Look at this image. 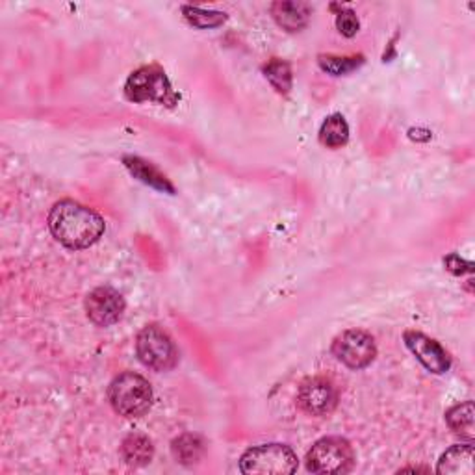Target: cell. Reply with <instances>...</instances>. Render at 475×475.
I'll list each match as a JSON object with an SVG mask.
<instances>
[{
    "instance_id": "cell-1",
    "label": "cell",
    "mask_w": 475,
    "mask_h": 475,
    "mask_svg": "<svg viewBox=\"0 0 475 475\" xmlns=\"http://www.w3.org/2000/svg\"><path fill=\"white\" fill-rule=\"evenodd\" d=\"M52 236L67 249L80 251L95 245L107 231V223L95 210L76 201L56 202L49 212Z\"/></svg>"
},
{
    "instance_id": "cell-2",
    "label": "cell",
    "mask_w": 475,
    "mask_h": 475,
    "mask_svg": "<svg viewBox=\"0 0 475 475\" xmlns=\"http://www.w3.org/2000/svg\"><path fill=\"white\" fill-rule=\"evenodd\" d=\"M125 97L127 100L136 102V105L153 102V105L165 108H175L180 100V95L173 90L170 76L156 64L143 66L131 73L125 82Z\"/></svg>"
},
{
    "instance_id": "cell-3",
    "label": "cell",
    "mask_w": 475,
    "mask_h": 475,
    "mask_svg": "<svg viewBox=\"0 0 475 475\" xmlns=\"http://www.w3.org/2000/svg\"><path fill=\"white\" fill-rule=\"evenodd\" d=\"M108 400L117 415L139 418L153 405V388L146 377L134 374V371H125L112 381Z\"/></svg>"
},
{
    "instance_id": "cell-4",
    "label": "cell",
    "mask_w": 475,
    "mask_h": 475,
    "mask_svg": "<svg viewBox=\"0 0 475 475\" xmlns=\"http://www.w3.org/2000/svg\"><path fill=\"white\" fill-rule=\"evenodd\" d=\"M297 466V455L286 444H262L249 447L240 459V470L247 475H284L294 473Z\"/></svg>"
},
{
    "instance_id": "cell-5",
    "label": "cell",
    "mask_w": 475,
    "mask_h": 475,
    "mask_svg": "<svg viewBox=\"0 0 475 475\" xmlns=\"http://www.w3.org/2000/svg\"><path fill=\"white\" fill-rule=\"evenodd\" d=\"M136 353L143 366L154 371H170L178 362V349L173 338L158 325H147L139 330Z\"/></svg>"
},
{
    "instance_id": "cell-6",
    "label": "cell",
    "mask_w": 475,
    "mask_h": 475,
    "mask_svg": "<svg viewBox=\"0 0 475 475\" xmlns=\"http://www.w3.org/2000/svg\"><path fill=\"white\" fill-rule=\"evenodd\" d=\"M353 464L355 451L342 437L320 439L306 453V468L313 473H347Z\"/></svg>"
},
{
    "instance_id": "cell-7",
    "label": "cell",
    "mask_w": 475,
    "mask_h": 475,
    "mask_svg": "<svg viewBox=\"0 0 475 475\" xmlns=\"http://www.w3.org/2000/svg\"><path fill=\"white\" fill-rule=\"evenodd\" d=\"M333 355L349 369H364L376 360V340L360 329L344 330L333 342Z\"/></svg>"
},
{
    "instance_id": "cell-8",
    "label": "cell",
    "mask_w": 475,
    "mask_h": 475,
    "mask_svg": "<svg viewBox=\"0 0 475 475\" xmlns=\"http://www.w3.org/2000/svg\"><path fill=\"white\" fill-rule=\"evenodd\" d=\"M299 407L311 416H327L338 405L335 384L323 377H311L301 383L297 392Z\"/></svg>"
},
{
    "instance_id": "cell-9",
    "label": "cell",
    "mask_w": 475,
    "mask_h": 475,
    "mask_svg": "<svg viewBox=\"0 0 475 475\" xmlns=\"http://www.w3.org/2000/svg\"><path fill=\"white\" fill-rule=\"evenodd\" d=\"M403 340L410 353L415 355L431 374L440 376L451 368V357L447 351L437 340L429 338L427 335L420 333V330H407Z\"/></svg>"
},
{
    "instance_id": "cell-10",
    "label": "cell",
    "mask_w": 475,
    "mask_h": 475,
    "mask_svg": "<svg viewBox=\"0 0 475 475\" xmlns=\"http://www.w3.org/2000/svg\"><path fill=\"white\" fill-rule=\"evenodd\" d=\"M86 314L97 327L117 323L125 313V299L110 286L95 288L86 297Z\"/></svg>"
},
{
    "instance_id": "cell-11",
    "label": "cell",
    "mask_w": 475,
    "mask_h": 475,
    "mask_svg": "<svg viewBox=\"0 0 475 475\" xmlns=\"http://www.w3.org/2000/svg\"><path fill=\"white\" fill-rule=\"evenodd\" d=\"M272 15L275 23L286 32L303 30L311 20L313 8L308 3H296V0H281L272 4Z\"/></svg>"
},
{
    "instance_id": "cell-12",
    "label": "cell",
    "mask_w": 475,
    "mask_h": 475,
    "mask_svg": "<svg viewBox=\"0 0 475 475\" xmlns=\"http://www.w3.org/2000/svg\"><path fill=\"white\" fill-rule=\"evenodd\" d=\"M123 163H125V168L131 171V175L134 178H138L139 182L151 186V188L156 190V192L175 195V186L170 182L168 177H165L163 173H160L151 162L143 160L139 156H131L129 154V156L123 158Z\"/></svg>"
},
{
    "instance_id": "cell-13",
    "label": "cell",
    "mask_w": 475,
    "mask_h": 475,
    "mask_svg": "<svg viewBox=\"0 0 475 475\" xmlns=\"http://www.w3.org/2000/svg\"><path fill=\"white\" fill-rule=\"evenodd\" d=\"M437 471L447 475H473V446L468 442L449 447L440 457Z\"/></svg>"
},
{
    "instance_id": "cell-14",
    "label": "cell",
    "mask_w": 475,
    "mask_h": 475,
    "mask_svg": "<svg viewBox=\"0 0 475 475\" xmlns=\"http://www.w3.org/2000/svg\"><path fill=\"white\" fill-rule=\"evenodd\" d=\"M154 446L146 435H131L121 444V457L129 466L139 468L153 461Z\"/></svg>"
},
{
    "instance_id": "cell-15",
    "label": "cell",
    "mask_w": 475,
    "mask_h": 475,
    "mask_svg": "<svg viewBox=\"0 0 475 475\" xmlns=\"http://www.w3.org/2000/svg\"><path fill=\"white\" fill-rule=\"evenodd\" d=\"M473 418L475 416H473V403L471 401L459 403L446 412V424L449 425V429L468 442H471L475 437V420Z\"/></svg>"
},
{
    "instance_id": "cell-16",
    "label": "cell",
    "mask_w": 475,
    "mask_h": 475,
    "mask_svg": "<svg viewBox=\"0 0 475 475\" xmlns=\"http://www.w3.org/2000/svg\"><path fill=\"white\" fill-rule=\"evenodd\" d=\"M320 141L329 149H340L349 141V125L342 114L329 115L320 129Z\"/></svg>"
},
{
    "instance_id": "cell-17",
    "label": "cell",
    "mask_w": 475,
    "mask_h": 475,
    "mask_svg": "<svg viewBox=\"0 0 475 475\" xmlns=\"http://www.w3.org/2000/svg\"><path fill=\"white\" fill-rule=\"evenodd\" d=\"M171 451H173V457L177 459V463H180L184 466H192V464L199 463V459L202 457L204 442L197 435H182V437L173 440Z\"/></svg>"
},
{
    "instance_id": "cell-18",
    "label": "cell",
    "mask_w": 475,
    "mask_h": 475,
    "mask_svg": "<svg viewBox=\"0 0 475 475\" xmlns=\"http://www.w3.org/2000/svg\"><path fill=\"white\" fill-rule=\"evenodd\" d=\"M264 76L270 80V84L275 88L277 93L288 95L292 91L294 76H292V67L288 61L279 59V58L267 61V64L264 66Z\"/></svg>"
},
{
    "instance_id": "cell-19",
    "label": "cell",
    "mask_w": 475,
    "mask_h": 475,
    "mask_svg": "<svg viewBox=\"0 0 475 475\" xmlns=\"http://www.w3.org/2000/svg\"><path fill=\"white\" fill-rule=\"evenodd\" d=\"M364 56L359 54V56H335V54H321L318 58V64L320 67L333 75V76H342V75H347V73H353L357 71L360 66H364Z\"/></svg>"
},
{
    "instance_id": "cell-20",
    "label": "cell",
    "mask_w": 475,
    "mask_h": 475,
    "mask_svg": "<svg viewBox=\"0 0 475 475\" xmlns=\"http://www.w3.org/2000/svg\"><path fill=\"white\" fill-rule=\"evenodd\" d=\"M182 13L195 28H218L226 20V13L216 10H202L197 6H182Z\"/></svg>"
},
{
    "instance_id": "cell-21",
    "label": "cell",
    "mask_w": 475,
    "mask_h": 475,
    "mask_svg": "<svg viewBox=\"0 0 475 475\" xmlns=\"http://www.w3.org/2000/svg\"><path fill=\"white\" fill-rule=\"evenodd\" d=\"M336 28L345 37L357 36V32L360 28L357 13L353 10H349V8H340V12L336 13Z\"/></svg>"
},
{
    "instance_id": "cell-22",
    "label": "cell",
    "mask_w": 475,
    "mask_h": 475,
    "mask_svg": "<svg viewBox=\"0 0 475 475\" xmlns=\"http://www.w3.org/2000/svg\"><path fill=\"white\" fill-rule=\"evenodd\" d=\"M444 265H446V270L451 272L453 275H464V273H471L473 272V264L464 260V258H461L455 253H451L449 257L444 258Z\"/></svg>"
},
{
    "instance_id": "cell-23",
    "label": "cell",
    "mask_w": 475,
    "mask_h": 475,
    "mask_svg": "<svg viewBox=\"0 0 475 475\" xmlns=\"http://www.w3.org/2000/svg\"><path fill=\"white\" fill-rule=\"evenodd\" d=\"M431 131H427V129H410L408 131V138L412 139V141H422V143H425V141H429L431 139Z\"/></svg>"
}]
</instances>
